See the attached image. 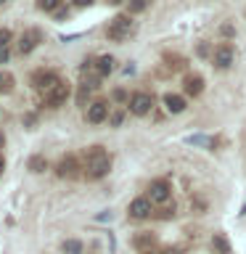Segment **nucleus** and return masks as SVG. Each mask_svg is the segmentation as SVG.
Wrapping results in <instances>:
<instances>
[{
    "label": "nucleus",
    "instance_id": "14",
    "mask_svg": "<svg viewBox=\"0 0 246 254\" xmlns=\"http://www.w3.org/2000/svg\"><path fill=\"white\" fill-rule=\"evenodd\" d=\"M164 106L172 111V114H180V111H185V98L178 93H167L164 95Z\"/></svg>",
    "mask_w": 246,
    "mask_h": 254
},
{
    "label": "nucleus",
    "instance_id": "22",
    "mask_svg": "<svg viewBox=\"0 0 246 254\" xmlns=\"http://www.w3.org/2000/svg\"><path fill=\"white\" fill-rule=\"evenodd\" d=\"M148 5H151V0H127V8H130L132 13H140V11H146Z\"/></svg>",
    "mask_w": 246,
    "mask_h": 254
},
{
    "label": "nucleus",
    "instance_id": "2",
    "mask_svg": "<svg viewBox=\"0 0 246 254\" xmlns=\"http://www.w3.org/2000/svg\"><path fill=\"white\" fill-rule=\"evenodd\" d=\"M132 27L135 24H132L130 16H114L106 27V35H109V40H114V43H122V40H127L132 35Z\"/></svg>",
    "mask_w": 246,
    "mask_h": 254
},
{
    "label": "nucleus",
    "instance_id": "31",
    "mask_svg": "<svg viewBox=\"0 0 246 254\" xmlns=\"http://www.w3.org/2000/svg\"><path fill=\"white\" fill-rule=\"evenodd\" d=\"M109 3H124V0H109Z\"/></svg>",
    "mask_w": 246,
    "mask_h": 254
},
{
    "label": "nucleus",
    "instance_id": "9",
    "mask_svg": "<svg viewBox=\"0 0 246 254\" xmlns=\"http://www.w3.org/2000/svg\"><path fill=\"white\" fill-rule=\"evenodd\" d=\"M151 106H154V95L151 93H135L132 98H130V111L135 117H146Z\"/></svg>",
    "mask_w": 246,
    "mask_h": 254
},
{
    "label": "nucleus",
    "instance_id": "26",
    "mask_svg": "<svg viewBox=\"0 0 246 254\" xmlns=\"http://www.w3.org/2000/svg\"><path fill=\"white\" fill-rule=\"evenodd\" d=\"M111 95H114V101H119V103H122V101L127 98V93L122 90V87H117V90H114V93H111Z\"/></svg>",
    "mask_w": 246,
    "mask_h": 254
},
{
    "label": "nucleus",
    "instance_id": "7",
    "mask_svg": "<svg viewBox=\"0 0 246 254\" xmlns=\"http://www.w3.org/2000/svg\"><path fill=\"white\" fill-rule=\"evenodd\" d=\"M87 122L90 125H101L103 119H109V103L103 101V98H95V101H90L87 103Z\"/></svg>",
    "mask_w": 246,
    "mask_h": 254
},
{
    "label": "nucleus",
    "instance_id": "30",
    "mask_svg": "<svg viewBox=\"0 0 246 254\" xmlns=\"http://www.w3.org/2000/svg\"><path fill=\"white\" fill-rule=\"evenodd\" d=\"M3 143H5V138H3V132H0V148H3Z\"/></svg>",
    "mask_w": 246,
    "mask_h": 254
},
{
    "label": "nucleus",
    "instance_id": "21",
    "mask_svg": "<svg viewBox=\"0 0 246 254\" xmlns=\"http://www.w3.org/2000/svg\"><path fill=\"white\" fill-rule=\"evenodd\" d=\"M167 61H170V69H172V71H180V69H185V66H188V61H185V59H180V56H172V53L167 56Z\"/></svg>",
    "mask_w": 246,
    "mask_h": 254
},
{
    "label": "nucleus",
    "instance_id": "3",
    "mask_svg": "<svg viewBox=\"0 0 246 254\" xmlns=\"http://www.w3.org/2000/svg\"><path fill=\"white\" fill-rule=\"evenodd\" d=\"M69 93H71L69 82H63V79H61L59 85H53L51 90L45 93V106H51V109L63 106V103H66V98H69Z\"/></svg>",
    "mask_w": 246,
    "mask_h": 254
},
{
    "label": "nucleus",
    "instance_id": "29",
    "mask_svg": "<svg viewBox=\"0 0 246 254\" xmlns=\"http://www.w3.org/2000/svg\"><path fill=\"white\" fill-rule=\"evenodd\" d=\"M140 254H162V252H156V249H151V252H140Z\"/></svg>",
    "mask_w": 246,
    "mask_h": 254
},
{
    "label": "nucleus",
    "instance_id": "15",
    "mask_svg": "<svg viewBox=\"0 0 246 254\" xmlns=\"http://www.w3.org/2000/svg\"><path fill=\"white\" fill-rule=\"evenodd\" d=\"M132 244L138 246L140 252H151V249L156 246V236H154V233H140V236L132 238Z\"/></svg>",
    "mask_w": 246,
    "mask_h": 254
},
{
    "label": "nucleus",
    "instance_id": "18",
    "mask_svg": "<svg viewBox=\"0 0 246 254\" xmlns=\"http://www.w3.org/2000/svg\"><path fill=\"white\" fill-rule=\"evenodd\" d=\"M61 3L63 0H37V8L48 13H56V11H61Z\"/></svg>",
    "mask_w": 246,
    "mask_h": 254
},
{
    "label": "nucleus",
    "instance_id": "32",
    "mask_svg": "<svg viewBox=\"0 0 246 254\" xmlns=\"http://www.w3.org/2000/svg\"><path fill=\"white\" fill-rule=\"evenodd\" d=\"M0 175H3V159H0Z\"/></svg>",
    "mask_w": 246,
    "mask_h": 254
},
{
    "label": "nucleus",
    "instance_id": "16",
    "mask_svg": "<svg viewBox=\"0 0 246 254\" xmlns=\"http://www.w3.org/2000/svg\"><path fill=\"white\" fill-rule=\"evenodd\" d=\"M13 45L11 29H0V61H8V48Z\"/></svg>",
    "mask_w": 246,
    "mask_h": 254
},
{
    "label": "nucleus",
    "instance_id": "33",
    "mask_svg": "<svg viewBox=\"0 0 246 254\" xmlns=\"http://www.w3.org/2000/svg\"><path fill=\"white\" fill-rule=\"evenodd\" d=\"M241 214H246V204H244V209H241Z\"/></svg>",
    "mask_w": 246,
    "mask_h": 254
},
{
    "label": "nucleus",
    "instance_id": "28",
    "mask_svg": "<svg viewBox=\"0 0 246 254\" xmlns=\"http://www.w3.org/2000/svg\"><path fill=\"white\" fill-rule=\"evenodd\" d=\"M162 254H183V252H180V249H164Z\"/></svg>",
    "mask_w": 246,
    "mask_h": 254
},
{
    "label": "nucleus",
    "instance_id": "25",
    "mask_svg": "<svg viewBox=\"0 0 246 254\" xmlns=\"http://www.w3.org/2000/svg\"><path fill=\"white\" fill-rule=\"evenodd\" d=\"M122 122H124V114H122V111H117V114L111 117V127H119Z\"/></svg>",
    "mask_w": 246,
    "mask_h": 254
},
{
    "label": "nucleus",
    "instance_id": "23",
    "mask_svg": "<svg viewBox=\"0 0 246 254\" xmlns=\"http://www.w3.org/2000/svg\"><path fill=\"white\" fill-rule=\"evenodd\" d=\"M45 167H48V162H45L43 156H32V159H29V170H32V172H43Z\"/></svg>",
    "mask_w": 246,
    "mask_h": 254
},
{
    "label": "nucleus",
    "instance_id": "19",
    "mask_svg": "<svg viewBox=\"0 0 246 254\" xmlns=\"http://www.w3.org/2000/svg\"><path fill=\"white\" fill-rule=\"evenodd\" d=\"M61 252L63 254H82V244H79L77 238H69V241L61 244Z\"/></svg>",
    "mask_w": 246,
    "mask_h": 254
},
{
    "label": "nucleus",
    "instance_id": "4",
    "mask_svg": "<svg viewBox=\"0 0 246 254\" xmlns=\"http://www.w3.org/2000/svg\"><path fill=\"white\" fill-rule=\"evenodd\" d=\"M61 79H59V74H56L53 69H40V71H35V74H32V85H35V90H40V93H48L51 90L53 85H59Z\"/></svg>",
    "mask_w": 246,
    "mask_h": 254
},
{
    "label": "nucleus",
    "instance_id": "8",
    "mask_svg": "<svg viewBox=\"0 0 246 254\" xmlns=\"http://www.w3.org/2000/svg\"><path fill=\"white\" fill-rule=\"evenodd\" d=\"M40 40H43V32H40V29H27L19 37V43H16V51H19L21 56H27V53H32L40 45Z\"/></svg>",
    "mask_w": 246,
    "mask_h": 254
},
{
    "label": "nucleus",
    "instance_id": "10",
    "mask_svg": "<svg viewBox=\"0 0 246 254\" xmlns=\"http://www.w3.org/2000/svg\"><path fill=\"white\" fill-rule=\"evenodd\" d=\"M170 193H172V188H170V183H167V180H154L148 186V198H151V201H156L159 206L170 201Z\"/></svg>",
    "mask_w": 246,
    "mask_h": 254
},
{
    "label": "nucleus",
    "instance_id": "24",
    "mask_svg": "<svg viewBox=\"0 0 246 254\" xmlns=\"http://www.w3.org/2000/svg\"><path fill=\"white\" fill-rule=\"evenodd\" d=\"M154 217H159V220H170V217H175V206H159V209L154 212Z\"/></svg>",
    "mask_w": 246,
    "mask_h": 254
},
{
    "label": "nucleus",
    "instance_id": "13",
    "mask_svg": "<svg viewBox=\"0 0 246 254\" xmlns=\"http://www.w3.org/2000/svg\"><path fill=\"white\" fill-rule=\"evenodd\" d=\"M95 71H98V77H109L111 71H114V56H109V53H103L95 59Z\"/></svg>",
    "mask_w": 246,
    "mask_h": 254
},
{
    "label": "nucleus",
    "instance_id": "6",
    "mask_svg": "<svg viewBox=\"0 0 246 254\" xmlns=\"http://www.w3.org/2000/svg\"><path fill=\"white\" fill-rule=\"evenodd\" d=\"M154 201H151L148 196H138L132 198L130 204V217L132 220H146V217H154V206H151Z\"/></svg>",
    "mask_w": 246,
    "mask_h": 254
},
{
    "label": "nucleus",
    "instance_id": "20",
    "mask_svg": "<svg viewBox=\"0 0 246 254\" xmlns=\"http://www.w3.org/2000/svg\"><path fill=\"white\" fill-rule=\"evenodd\" d=\"M11 87H13V74L11 71H0V95L11 93Z\"/></svg>",
    "mask_w": 246,
    "mask_h": 254
},
{
    "label": "nucleus",
    "instance_id": "11",
    "mask_svg": "<svg viewBox=\"0 0 246 254\" xmlns=\"http://www.w3.org/2000/svg\"><path fill=\"white\" fill-rule=\"evenodd\" d=\"M233 59H236V51H233V45H228V43H222L212 56V61H214L217 69H228L230 64H233Z\"/></svg>",
    "mask_w": 246,
    "mask_h": 254
},
{
    "label": "nucleus",
    "instance_id": "34",
    "mask_svg": "<svg viewBox=\"0 0 246 254\" xmlns=\"http://www.w3.org/2000/svg\"><path fill=\"white\" fill-rule=\"evenodd\" d=\"M3 3H5V0H0V5H3Z\"/></svg>",
    "mask_w": 246,
    "mask_h": 254
},
{
    "label": "nucleus",
    "instance_id": "5",
    "mask_svg": "<svg viewBox=\"0 0 246 254\" xmlns=\"http://www.w3.org/2000/svg\"><path fill=\"white\" fill-rule=\"evenodd\" d=\"M79 170H82V164H79V159H77L74 154H66L59 164H56V175H59V178H63V180L77 178Z\"/></svg>",
    "mask_w": 246,
    "mask_h": 254
},
{
    "label": "nucleus",
    "instance_id": "12",
    "mask_svg": "<svg viewBox=\"0 0 246 254\" xmlns=\"http://www.w3.org/2000/svg\"><path fill=\"white\" fill-rule=\"evenodd\" d=\"M183 90H185V95H190V98L201 95V93H204V77H198V74H188L185 79H183Z\"/></svg>",
    "mask_w": 246,
    "mask_h": 254
},
{
    "label": "nucleus",
    "instance_id": "27",
    "mask_svg": "<svg viewBox=\"0 0 246 254\" xmlns=\"http://www.w3.org/2000/svg\"><path fill=\"white\" fill-rule=\"evenodd\" d=\"M77 8H87V5H93V0H71Z\"/></svg>",
    "mask_w": 246,
    "mask_h": 254
},
{
    "label": "nucleus",
    "instance_id": "17",
    "mask_svg": "<svg viewBox=\"0 0 246 254\" xmlns=\"http://www.w3.org/2000/svg\"><path fill=\"white\" fill-rule=\"evenodd\" d=\"M212 246H214V252H217V254H230V241L222 233H217L212 238Z\"/></svg>",
    "mask_w": 246,
    "mask_h": 254
},
{
    "label": "nucleus",
    "instance_id": "1",
    "mask_svg": "<svg viewBox=\"0 0 246 254\" xmlns=\"http://www.w3.org/2000/svg\"><path fill=\"white\" fill-rule=\"evenodd\" d=\"M109 170H111V156L106 154L103 146H90L85 151V175L90 180L103 178Z\"/></svg>",
    "mask_w": 246,
    "mask_h": 254
}]
</instances>
